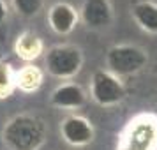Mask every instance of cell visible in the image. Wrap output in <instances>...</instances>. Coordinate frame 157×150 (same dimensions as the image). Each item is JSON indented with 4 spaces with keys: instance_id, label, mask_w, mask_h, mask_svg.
<instances>
[{
    "instance_id": "obj_1",
    "label": "cell",
    "mask_w": 157,
    "mask_h": 150,
    "mask_svg": "<svg viewBox=\"0 0 157 150\" xmlns=\"http://www.w3.org/2000/svg\"><path fill=\"white\" fill-rule=\"evenodd\" d=\"M46 138V124L37 115H14L2 127V141L9 150H41Z\"/></svg>"
},
{
    "instance_id": "obj_2",
    "label": "cell",
    "mask_w": 157,
    "mask_h": 150,
    "mask_svg": "<svg viewBox=\"0 0 157 150\" xmlns=\"http://www.w3.org/2000/svg\"><path fill=\"white\" fill-rule=\"evenodd\" d=\"M115 150H157V113L143 111L129 118Z\"/></svg>"
},
{
    "instance_id": "obj_3",
    "label": "cell",
    "mask_w": 157,
    "mask_h": 150,
    "mask_svg": "<svg viewBox=\"0 0 157 150\" xmlns=\"http://www.w3.org/2000/svg\"><path fill=\"white\" fill-rule=\"evenodd\" d=\"M148 64V53L136 44H115L106 51V71L115 76H132Z\"/></svg>"
},
{
    "instance_id": "obj_4",
    "label": "cell",
    "mask_w": 157,
    "mask_h": 150,
    "mask_svg": "<svg viewBox=\"0 0 157 150\" xmlns=\"http://www.w3.org/2000/svg\"><path fill=\"white\" fill-rule=\"evenodd\" d=\"M83 67V51L72 44H58L46 53V71L57 79L74 78Z\"/></svg>"
},
{
    "instance_id": "obj_5",
    "label": "cell",
    "mask_w": 157,
    "mask_h": 150,
    "mask_svg": "<svg viewBox=\"0 0 157 150\" xmlns=\"http://www.w3.org/2000/svg\"><path fill=\"white\" fill-rule=\"evenodd\" d=\"M127 90L118 76L106 69H97L90 79V97L95 104L102 108H111L125 99Z\"/></svg>"
},
{
    "instance_id": "obj_6",
    "label": "cell",
    "mask_w": 157,
    "mask_h": 150,
    "mask_svg": "<svg viewBox=\"0 0 157 150\" xmlns=\"http://www.w3.org/2000/svg\"><path fill=\"white\" fill-rule=\"evenodd\" d=\"M60 136L71 147H86L95 138L92 122L81 115H69L60 122Z\"/></svg>"
},
{
    "instance_id": "obj_7",
    "label": "cell",
    "mask_w": 157,
    "mask_h": 150,
    "mask_svg": "<svg viewBox=\"0 0 157 150\" xmlns=\"http://www.w3.org/2000/svg\"><path fill=\"white\" fill-rule=\"evenodd\" d=\"M79 20L92 30L108 29L113 21V9L109 0H85L79 9Z\"/></svg>"
},
{
    "instance_id": "obj_8",
    "label": "cell",
    "mask_w": 157,
    "mask_h": 150,
    "mask_svg": "<svg viewBox=\"0 0 157 150\" xmlns=\"http://www.w3.org/2000/svg\"><path fill=\"white\" fill-rule=\"evenodd\" d=\"M79 23V11L67 2H57L48 9V25L58 36H69Z\"/></svg>"
},
{
    "instance_id": "obj_9",
    "label": "cell",
    "mask_w": 157,
    "mask_h": 150,
    "mask_svg": "<svg viewBox=\"0 0 157 150\" xmlns=\"http://www.w3.org/2000/svg\"><path fill=\"white\" fill-rule=\"evenodd\" d=\"M88 95L78 83H62L50 95V102L60 110H76L85 106Z\"/></svg>"
},
{
    "instance_id": "obj_10",
    "label": "cell",
    "mask_w": 157,
    "mask_h": 150,
    "mask_svg": "<svg viewBox=\"0 0 157 150\" xmlns=\"http://www.w3.org/2000/svg\"><path fill=\"white\" fill-rule=\"evenodd\" d=\"M14 53L20 60L27 62V64H32L34 60H37L44 53V41L41 39V36H37L36 32L25 30V32H21L16 37Z\"/></svg>"
},
{
    "instance_id": "obj_11",
    "label": "cell",
    "mask_w": 157,
    "mask_h": 150,
    "mask_svg": "<svg viewBox=\"0 0 157 150\" xmlns=\"http://www.w3.org/2000/svg\"><path fill=\"white\" fill-rule=\"evenodd\" d=\"M132 20L136 25L152 36H157V4L150 2V0H141L132 6Z\"/></svg>"
},
{
    "instance_id": "obj_12",
    "label": "cell",
    "mask_w": 157,
    "mask_h": 150,
    "mask_svg": "<svg viewBox=\"0 0 157 150\" xmlns=\"http://www.w3.org/2000/svg\"><path fill=\"white\" fill-rule=\"evenodd\" d=\"M44 81V72L41 67L34 64H25L16 71V88L23 94H34L37 92Z\"/></svg>"
},
{
    "instance_id": "obj_13",
    "label": "cell",
    "mask_w": 157,
    "mask_h": 150,
    "mask_svg": "<svg viewBox=\"0 0 157 150\" xmlns=\"http://www.w3.org/2000/svg\"><path fill=\"white\" fill-rule=\"evenodd\" d=\"M16 90V71L13 65L0 60V99H7L11 97Z\"/></svg>"
},
{
    "instance_id": "obj_14",
    "label": "cell",
    "mask_w": 157,
    "mask_h": 150,
    "mask_svg": "<svg viewBox=\"0 0 157 150\" xmlns=\"http://www.w3.org/2000/svg\"><path fill=\"white\" fill-rule=\"evenodd\" d=\"M14 11L23 18H34L41 13L44 0H11Z\"/></svg>"
},
{
    "instance_id": "obj_15",
    "label": "cell",
    "mask_w": 157,
    "mask_h": 150,
    "mask_svg": "<svg viewBox=\"0 0 157 150\" xmlns=\"http://www.w3.org/2000/svg\"><path fill=\"white\" fill-rule=\"evenodd\" d=\"M7 4L4 0H0V25H4V21L7 20Z\"/></svg>"
}]
</instances>
